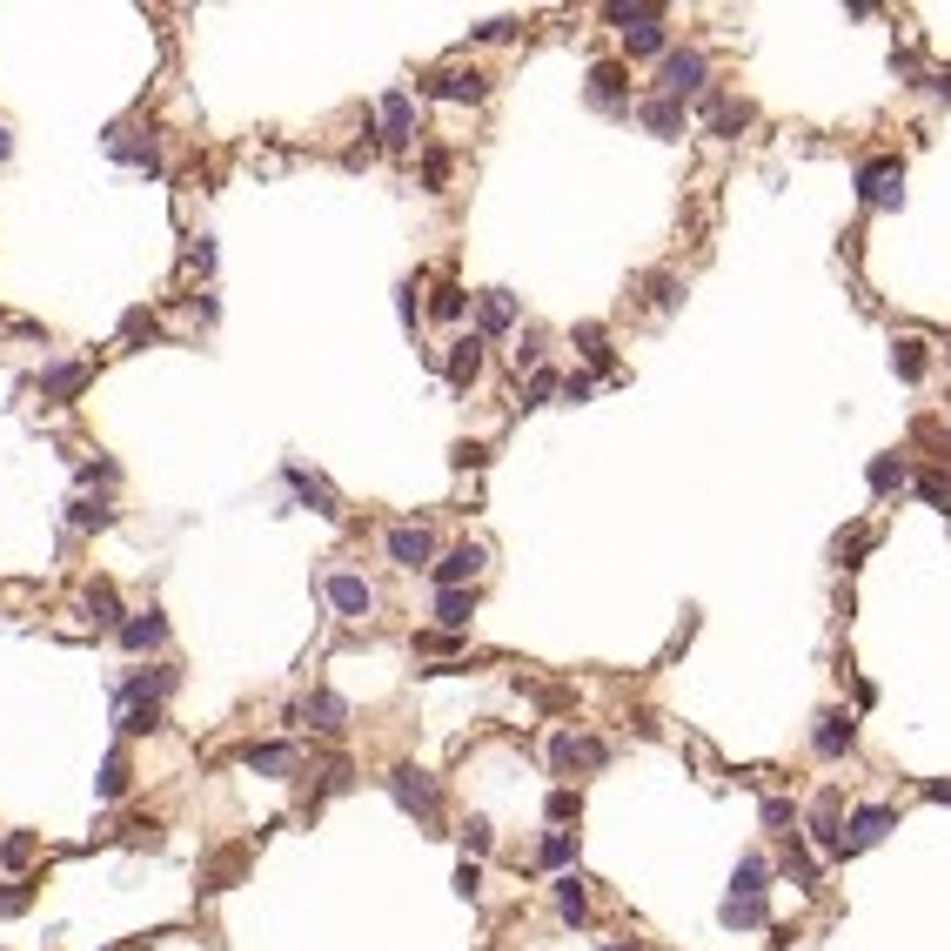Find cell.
<instances>
[{
	"label": "cell",
	"mask_w": 951,
	"mask_h": 951,
	"mask_svg": "<svg viewBox=\"0 0 951 951\" xmlns=\"http://www.w3.org/2000/svg\"><path fill=\"white\" fill-rule=\"evenodd\" d=\"M67 523H74V530H108L114 509L101 503V496H74V503H67Z\"/></svg>",
	"instance_id": "cell-34"
},
{
	"label": "cell",
	"mask_w": 951,
	"mask_h": 951,
	"mask_svg": "<svg viewBox=\"0 0 951 951\" xmlns=\"http://www.w3.org/2000/svg\"><path fill=\"white\" fill-rule=\"evenodd\" d=\"M188 255H195V268H215V242H208V235H195V248H188Z\"/></svg>",
	"instance_id": "cell-57"
},
{
	"label": "cell",
	"mask_w": 951,
	"mask_h": 951,
	"mask_svg": "<svg viewBox=\"0 0 951 951\" xmlns=\"http://www.w3.org/2000/svg\"><path fill=\"white\" fill-rule=\"evenodd\" d=\"M590 396H597V376L570 369V376H563V402H590Z\"/></svg>",
	"instance_id": "cell-44"
},
{
	"label": "cell",
	"mask_w": 951,
	"mask_h": 951,
	"mask_svg": "<svg viewBox=\"0 0 951 951\" xmlns=\"http://www.w3.org/2000/svg\"><path fill=\"white\" fill-rule=\"evenodd\" d=\"M516 329V295L509 288H489V295H476V335H509Z\"/></svg>",
	"instance_id": "cell-13"
},
{
	"label": "cell",
	"mask_w": 951,
	"mask_h": 951,
	"mask_svg": "<svg viewBox=\"0 0 951 951\" xmlns=\"http://www.w3.org/2000/svg\"><path fill=\"white\" fill-rule=\"evenodd\" d=\"M637 114H643V128L657 134V141H677V134H684V101H664V94H650Z\"/></svg>",
	"instance_id": "cell-20"
},
{
	"label": "cell",
	"mask_w": 951,
	"mask_h": 951,
	"mask_svg": "<svg viewBox=\"0 0 951 951\" xmlns=\"http://www.w3.org/2000/svg\"><path fill=\"white\" fill-rule=\"evenodd\" d=\"M288 717H295V724H309V730H342V724H349V704H342L335 690H315V697H302Z\"/></svg>",
	"instance_id": "cell-12"
},
{
	"label": "cell",
	"mask_w": 951,
	"mask_h": 951,
	"mask_svg": "<svg viewBox=\"0 0 951 951\" xmlns=\"http://www.w3.org/2000/svg\"><path fill=\"white\" fill-rule=\"evenodd\" d=\"M891 369H898L905 382H918V376H925V342H918V335H905V342H891Z\"/></svg>",
	"instance_id": "cell-36"
},
{
	"label": "cell",
	"mask_w": 951,
	"mask_h": 951,
	"mask_svg": "<svg viewBox=\"0 0 951 951\" xmlns=\"http://www.w3.org/2000/svg\"><path fill=\"white\" fill-rule=\"evenodd\" d=\"M704 81H710V61L697 47H670L664 67H657V94L664 101H690V94H704Z\"/></svg>",
	"instance_id": "cell-1"
},
{
	"label": "cell",
	"mask_w": 951,
	"mask_h": 951,
	"mask_svg": "<svg viewBox=\"0 0 951 951\" xmlns=\"http://www.w3.org/2000/svg\"><path fill=\"white\" fill-rule=\"evenodd\" d=\"M550 818H576V791H556L550 797Z\"/></svg>",
	"instance_id": "cell-56"
},
{
	"label": "cell",
	"mask_w": 951,
	"mask_h": 951,
	"mask_svg": "<svg viewBox=\"0 0 951 951\" xmlns=\"http://www.w3.org/2000/svg\"><path fill=\"white\" fill-rule=\"evenodd\" d=\"M463 851H469V858H483V851H489V818H469L463 824Z\"/></svg>",
	"instance_id": "cell-46"
},
{
	"label": "cell",
	"mask_w": 951,
	"mask_h": 951,
	"mask_svg": "<svg viewBox=\"0 0 951 951\" xmlns=\"http://www.w3.org/2000/svg\"><path fill=\"white\" fill-rule=\"evenodd\" d=\"M590 101H597V108H630V67L623 61L590 67Z\"/></svg>",
	"instance_id": "cell-15"
},
{
	"label": "cell",
	"mask_w": 951,
	"mask_h": 951,
	"mask_svg": "<svg viewBox=\"0 0 951 951\" xmlns=\"http://www.w3.org/2000/svg\"><path fill=\"white\" fill-rule=\"evenodd\" d=\"M429 576H436V590H469V583L483 576V550H476V543H456L449 556L429 563Z\"/></svg>",
	"instance_id": "cell-7"
},
{
	"label": "cell",
	"mask_w": 951,
	"mask_h": 951,
	"mask_svg": "<svg viewBox=\"0 0 951 951\" xmlns=\"http://www.w3.org/2000/svg\"><path fill=\"white\" fill-rule=\"evenodd\" d=\"M704 128L710 134H737V128H751V101H737V94H704Z\"/></svg>",
	"instance_id": "cell-17"
},
{
	"label": "cell",
	"mask_w": 951,
	"mask_h": 951,
	"mask_svg": "<svg viewBox=\"0 0 951 951\" xmlns=\"http://www.w3.org/2000/svg\"><path fill=\"white\" fill-rule=\"evenodd\" d=\"M885 831H898V811H891V804H864V811H851V818H844V858L885 844Z\"/></svg>",
	"instance_id": "cell-5"
},
{
	"label": "cell",
	"mask_w": 951,
	"mask_h": 951,
	"mask_svg": "<svg viewBox=\"0 0 951 951\" xmlns=\"http://www.w3.org/2000/svg\"><path fill=\"white\" fill-rule=\"evenodd\" d=\"M121 643H128V650H161V643H168V617H161V610H134V617L121 623Z\"/></svg>",
	"instance_id": "cell-19"
},
{
	"label": "cell",
	"mask_w": 951,
	"mask_h": 951,
	"mask_svg": "<svg viewBox=\"0 0 951 951\" xmlns=\"http://www.w3.org/2000/svg\"><path fill=\"white\" fill-rule=\"evenodd\" d=\"M288 489H295V496H302V503H309L315 516H342V503H335V489L322 483V476H309V469H295V463H288Z\"/></svg>",
	"instance_id": "cell-21"
},
{
	"label": "cell",
	"mask_w": 951,
	"mask_h": 951,
	"mask_svg": "<svg viewBox=\"0 0 951 951\" xmlns=\"http://www.w3.org/2000/svg\"><path fill=\"white\" fill-rule=\"evenodd\" d=\"M382 550H389V563H396V570H429L436 543H429V530H422V523H396V530L382 536Z\"/></svg>",
	"instance_id": "cell-6"
},
{
	"label": "cell",
	"mask_w": 951,
	"mask_h": 951,
	"mask_svg": "<svg viewBox=\"0 0 951 951\" xmlns=\"http://www.w3.org/2000/svg\"><path fill=\"white\" fill-rule=\"evenodd\" d=\"M603 21L630 34L637 21H664V7H657V0H610V7H603Z\"/></svg>",
	"instance_id": "cell-33"
},
{
	"label": "cell",
	"mask_w": 951,
	"mask_h": 951,
	"mask_svg": "<svg viewBox=\"0 0 951 951\" xmlns=\"http://www.w3.org/2000/svg\"><path fill=\"white\" fill-rule=\"evenodd\" d=\"M469 617H476V597L469 590H436V630H469Z\"/></svg>",
	"instance_id": "cell-25"
},
{
	"label": "cell",
	"mask_w": 951,
	"mask_h": 951,
	"mask_svg": "<svg viewBox=\"0 0 951 951\" xmlns=\"http://www.w3.org/2000/svg\"><path fill=\"white\" fill-rule=\"evenodd\" d=\"M911 489H918L931 509H951V476H945V469H918V476H911Z\"/></svg>",
	"instance_id": "cell-38"
},
{
	"label": "cell",
	"mask_w": 951,
	"mask_h": 951,
	"mask_svg": "<svg viewBox=\"0 0 951 951\" xmlns=\"http://www.w3.org/2000/svg\"><path fill=\"white\" fill-rule=\"evenodd\" d=\"M88 610H94V623H128L121 610H114V590H108V583H94V590H88Z\"/></svg>",
	"instance_id": "cell-43"
},
{
	"label": "cell",
	"mask_w": 951,
	"mask_h": 951,
	"mask_svg": "<svg viewBox=\"0 0 951 951\" xmlns=\"http://www.w3.org/2000/svg\"><path fill=\"white\" fill-rule=\"evenodd\" d=\"M429 94H436V101H483L489 81L476 67H443V74H429Z\"/></svg>",
	"instance_id": "cell-14"
},
{
	"label": "cell",
	"mask_w": 951,
	"mask_h": 951,
	"mask_svg": "<svg viewBox=\"0 0 951 951\" xmlns=\"http://www.w3.org/2000/svg\"><path fill=\"white\" fill-rule=\"evenodd\" d=\"M864 550H871V530H844L838 536V563H858Z\"/></svg>",
	"instance_id": "cell-45"
},
{
	"label": "cell",
	"mask_w": 951,
	"mask_h": 951,
	"mask_svg": "<svg viewBox=\"0 0 951 951\" xmlns=\"http://www.w3.org/2000/svg\"><path fill=\"white\" fill-rule=\"evenodd\" d=\"M21 905H27V885H7V891H0V918H7V911H21Z\"/></svg>",
	"instance_id": "cell-55"
},
{
	"label": "cell",
	"mask_w": 951,
	"mask_h": 951,
	"mask_svg": "<svg viewBox=\"0 0 951 951\" xmlns=\"http://www.w3.org/2000/svg\"><path fill=\"white\" fill-rule=\"evenodd\" d=\"M121 791H128V757H121V751H108V764H101V784H94V797H101V804H114Z\"/></svg>",
	"instance_id": "cell-37"
},
{
	"label": "cell",
	"mask_w": 951,
	"mask_h": 951,
	"mask_svg": "<svg viewBox=\"0 0 951 951\" xmlns=\"http://www.w3.org/2000/svg\"><path fill=\"white\" fill-rule=\"evenodd\" d=\"M664 47H670V27H664V21H637L630 34H623V54H637V61L664 54Z\"/></svg>",
	"instance_id": "cell-31"
},
{
	"label": "cell",
	"mask_w": 951,
	"mask_h": 951,
	"mask_svg": "<svg viewBox=\"0 0 951 951\" xmlns=\"http://www.w3.org/2000/svg\"><path fill=\"white\" fill-rule=\"evenodd\" d=\"M931 797H938V804H951V784H931Z\"/></svg>",
	"instance_id": "cell-58"
},
{
	"label": "cell",
	"mask_w": 951,
	"mask_h": 951,
	"mask_svg": "<svg viewBox=\"0 0 951 951\" xmlns=\"http://www.w3.org/2000/svg\"><path fill=\"white\" fill-rule=\"evenodd\" d=\"M811 844L824 858H844V791L838 784H824L818 804H811Z\"/></svg>",
	"instance_id": "cell-4"
},
{
	"label": "cell",
	"mask_w": 951,
	"mask_h": 951,
	"mask_svg": "<svg viewBox=\"0 0 951 951\" xmlns=\"http://www.w3.org/2000/svg\"><path fill=\"white\" fill-rule=\"evenodd\" d=\"M777 864H784V878H791L797 891H818V864H811V851H804V838H797V831L784 838V858H777Z\"/></svg>",
	"instance_id": "cell-28"
},
{
	"label": "cell",
	"mask_w": 951,
	"mask_h": 951,
	"mask_svg": "<svg viewBox=\"0 0 951 951\" xmlns=\"http://www.w3.org/2000/svg\"><path fill=\"white\" fill-rule=\"evenodd\" d=\"M7 155H14V141H7V128H0V161H7Z\"/></svg>",
	"instance_id": "cell-59"
},
{
	"label": "cell",
	"mask_w": 951,
	"mask_h": 951,
	"mask_svg": "<svg viewBox=\"0 0 951 951\" xmlns=\"http://www.w3.org/2000/svg\"><path fill=\"white\" fill-rule=\"evenodd\" d=\"M422 181H429V188H443V181H449V155H443V148H429V155H422Z\"/></svg>",
	"instance_id": "cell-49"
},
{
	"label": "cell",
	"mask_w": 951,
	"mask_h": 951,
	"mask_svg": "<svg viewBox=\"0 0 951 951\" xmlns=\"http://www.w3.org/2000/svg\"><path fill=\"white\" fill-rule=\"evenodd\" d=\"M476 885H483V871H476V858H463V871H456V891H463V898H476Z\"/></svg>",
	"instance_id": "cell-52"
},
{
	"label": "cell",
	"mask_w": 951,
	"mask_h": 951,
	"mask_svg": "<svg viewBox=\"0 0 951 951\" xmlns=\"http://www.w3.org/2000/svg\"><path fill=\"white\" fill-rule=\"evenodd\" d=\"M757 818H764V831H777V838H791L797 811H791V804H784V797H764V811H757Z\"/></svg>",
	"instance_id": "cell-42"
},
{
	"label": "cell",
	"mask_w": 951,
	"mask_h": 951,
	"mask_svg": "<svg viewBox=\"0 0 951 951\" xmlns=\"http://www.w3.org/2000/svg\"><path fill=\"white\" fill-rule=\"evenodd\" d=\"M576 349L590 355V362H597L603 376L617 369V349H610V335H603V322H576Z\"/></svg>",
	"instance_id": "cell-32"
},
{
	"label": "cell",
	"mask_w": 951,
	"mask_h": 951,
	"mask_svg": "<svg viewBox=\"0 0 951 951\" xmlns=\"http://www.w3.org/2000/svg\"><path fill=\"white\" fill-rule=\"evenodd\" d=\"M161 724V704H121V730L128 737H141V730H155Z\"/></svg>",
	"instance_id": "cell-41"
},
{
	"label": "cell",
	"mask_w": 951,
	"mask_h": 951,
	"mask_svg": "<svg viewBox=\"0 0 951 951\" xmlns=\"http://www.w3.org/2000/svg\"><path fill=\"white\" fill-rule=\"evenodd\" d=\"M108 155H114V161H128V168H148V175L161 168L155 134H134V128H108Z\"/></svg>",
	"instance_id": "cell-16"
},
{
	"label": "cell",
	"mask_w": 951,
	"mask_h": 951,
	"mask_svg": "<svg viewBox=\"0 0 951 951\" xmlns=\"http://www.w3.org/2000/svg\"><path fill=\"white\" fill-rule=\"evenodd\" d=\"M349 784H355V771H349V764H342V757H335L329 771H322V791H349Z\"/></svg>",
	"instance_id": "cell-51"
},
{
	"label": "cell",
	"mask_w": 951,
	"mask_h": 951,
	"mask_svg": "<svg viewBox=\"0 0 951 951\" xmlns=\"http://www.w3.org/2000/svg\"><path fill=\"white\" fill-rule=\"evenodd\" d=\"M550 757H556V771H597V764H603L610 751H603L597 737H576V730H556Z\"/></svg>",
	"instance_id": "cell-11"
},
{
	"label": "cell",
	"mask_w": 951,
	"mask_h": 951,
	"mask_svg": "<svg viewBox=\"0 0 951 951\" xmlns=\"http://www.w3.org/2000/svg\"><path fill=\"white\" fill-rule=\"evenodd\" d=\"M396 315L409 322V329H416V315H422V309H416V282H402V288H396Z\"/></svg>",
	"instance_id": "cell-50"
},
{
	"label": "cell",
	"mask_w": 951,
	"mask_h": 951,
	"mask_svg": "<svg viewBox=\"0 0 951 951\" xmlns=\"http://www.w3.org/2000/svg\"><path fill=\"white\" fill-rule=\"evenodd\" d=\"M550 396H563V376H550V369H536L530 389H523V409H543Z\"/></svg>",
	"instance_id": "cell-40"
},
{
	"label": "cell",
	"mask_w": 951,
	"mask_h": 951,
	"mask_svg": "<svg viewBox=\"0 0 951 951\" xmlns=\"http://www.w3.org/2000/svg\"><path fill=\"white\" fill-rule=\"evenodd\" d=\"M476 41H516V21H489V27H476Z\"/></svg>",
	"instance_id": "cell-53"
},
{
	"label": "cell",
	"mask_w": 951,
	"mask_h": 951,
	"mask_svg": "<svg viewBox=\"0 0 951 951\" xmlns=\"http://www.w3.org/2000/svg\"><path fill=\"white\" fill-rule=\"evenodd\" d=\"M570 858H576V838H570V831H550V838L536 844V864H550V871H563Z\"/></svg>",
	"instance_id": "cell-39"
},
{
	"label": "cell",
	"mask_w": 951,
	"mask_h": 951,
	"mask_svg": "<svg viewBox=\"0 0 951 951\" xmlns=\"http://www.w3.org/2000/svg\"><path fill=\"white\" fill-rule=\"evenodd\" d=\"M851 744H858L851 710H818V724H811V751H818V757H844Z\"/></svg>",
	"instance_id": "cell-10"
},
{
	"label": "cell",
	"mask_w": 951,
	"mask_h": 951,
	"mask_svg": "<svg viewBox=\"0 0 951 951\" xmlns=\"http://www.w3.org/2000/svg\"><path fill=\"white\" fill-rule=\"evenodd\" d=\"M556 918H563V925H583V918H590V891H583V878H576V871H563V878H556Z\"/></svg>",
	"instance_id": "cell-26"
},
{
	"label": "cell",
	"mask_w": 951,
	"mask_h": 951,
	"mask_svg": "<svg viewBox=\"0 0 951 951\" xmlns=\"http://www.w3.org/2000/svg\"><path fill=\"white\" fill-rule=\"evenodd\" d=\"M717 918H724V931H757V925H771V898H737L730 891L717 905Z\"/></svg>",
	"instance_id": "cell-18"
},
{
	"label": "cell",
	"mask_w": 951,
	"mask_h": 951,
	"mask_svg": "<svg viewBox=\"0 0 951 951\" xmlns=\"http://www.w3.org/2000/svg\"><path fill=\"white\" fill-rule=\"evenodd\" d=\"M523 369H543V335H523V349H516V376H523Z\"/></svg>",
	"instance_id": "cell-47"
},
{
	"label": "cell",
	"mask_w": 951,
	"mask_h": 951,
	"mask_svg": "<svg viewBox=\"0 0 951 951\" xmlns=\"http://www.w3.org/2000/svg\"><path fill=\"white\" fill-rule=\"evenodd\" d=\"M858 195H864V208H898L905 201V161H891V155L858 161Z\"/></svg>",
	"instance_id": "cell-2"
},
{
	"label": "cell",
	"mask_w": 951,
	"mask_h": 951,
	"mask_svg": "<svg viewBox=\"0 0 951 951\" xmlns=\"http://www.w3.org/2000/svg\"><path fill=\"white\" fill-rule=\"evenodd\" d=\"M81 382H88V369H81V362H54V369H41V396L67 402V396H81Z\"/></svg>",
	"instance_id": "cell-30"
},
{
	"label": "cell",
	"mask_w": 951,
	"mask_h": 951,
	"mask_svg": "<svg viewBox=\"0 0 951 951\" xmlns=\"http://www.w3.org/2000/svg\"><path fill=\"white\" fill-rule=\"evenodd\" d=\"M730 891H737V898H771V864L757 858V851H744L737 871H730Z\"/></svg>",
	"instance_id": "cell-23"
},
{
	"label": "cell",
	"mask_w": 951,
	"mask_h": 951,
	"mask_svg": "<svg viewBox=\"0 0 951 951\" xmlns=\"http://www.w3.org/2000/svg\"><path fill=\"white\" fill-rule=\"evenodd\" d=\"M27 851H34V838H27V831H21V838H7V844H0V858H7V864H21Z\"/></svg>",
	"instance_id": "cell-54"
},
{
	"label": "cell",
	"mask_w": 951,
	"mask_h": 951,
	"mask_svg": "<svg viewBox=\"0 0 951 951\" xmlns=\"http://www.w3.org/2000/svg\"><path fill=\"white\" fill-rule=\"evenodd\" d=\"M322 590H329V603H335V617H369V610H376V590H369V583H362V576L355 570H335L329 583H322Z\"/></svg>",
	"instance_id": "cell-8"
},
{
	"label": "cell",
	"mask_w": 951,
	"mask_h": 951,
	"mask_svg": "<svg viewBox=\"0 0 951 951\" xmlns=\"http://www.w3.org/2000/svg\"><path fill=\"white\" fill-rule=\"evenodd\" d=\"M242 764L255 777H288V771H295V751H288V744H248Z\"/></svg>",
	"instance_id": "cell-27"
},
{
	"label": "cell",
	"mask_w": 951,
	"mask_h": 951,
	"mask_svg": "<svg viewBox=\"0 0 951 951\" xmlns=\"http://www.w3.org/2000/svg\"><path fill=\"white\" fill-rule=\"evenodd\" d=\"M376 141L382 148H409V134H416V101L409 94H382V108H376Z\"/></svg>",
	"instance_id": "cell-9"
},
{
	"label": "cell",
	"mask_w": 951,
	"mask_h": 951,
	"mask_svg": "<svg viewBox=\"0 0 951 951\" xmlns=\"http://www.w3.org/2000/svg\"><path fill=\"white\" fill-rule=\"evenodd\" d=\"M463 309H469V295L456 282H436L429 288V315H436V322H463Z\"/></svg>",
	"instance_id": "cell-35"
},
{
	"label": "cell",
	"mask_w": 951,
	"mask_h": 951,
	"mask_svg": "<svg viewBox=\"0 0 951 951\" xmlns=\"http://www.w3.org/2000/svg\"><path fill=\"white\" fill-rule=\"evenodd\" d=\"M476 376H483V335L449 342V382H476Z\"/></svg>",
	"instance_id": "cell-29"
},
{
	"label": "cell",
	"mask_w": 951,
	"mask_h": 951,
	"mask_svg": "<svg viewBox=\"0 0 951 951\" xmlns=\"http://www.w3.org/2000/svg\"><path fill=\"white\" fill-rule=\"evenodd\" d=\"M389 797H396L409 818H422V824H436V804H443L436 777H429V771H416V764H396V771H389Z\"/></svg>",
	"instance_id": "cell-3"
},
{
	"label": "cell",
	"mask_w": 951,
	"mask_h": 951,
	"mask_svg": "<svg viewBox=\"0 0 951 951\" xmlns=\"http://www.w3.org/2000/svg\"><path fill=\"white\" fill-rule=\"evenodd\" d=\"M650 302H657V309H677V275H650Z\"/></svg>",
	"instance_id": "cell-48"
},
{
	"label": "cell",
	"mask_w": 951,
	"mask_h": 951,
	"mask_svg": "<svg viewBox=\"0 0 951 951\" xmlns=\"http://www.w3.org/2000/svg\"><path fill=\"white\" fill-rule=\"evenodd\" d=\"M905 489H911L905 456H871V496H905Z\"/></svg>",
	"instance_id": "cell-24"
},
{
	"label": "cell",
	"mask_w": 951,
	"mask_h": 951,
	"mask_svg": "<svg viewBox=\"0 0 951 951\" xmlns=\"http://www.w3.org/2000/svg\"><path fill=\"white\" fill-rule=\"evenodd\" d=\"M168 690H175V670H134L121 684V704H161Z\"/></svg>",
	"instance_id": "cell-22"
}]
</instances>
